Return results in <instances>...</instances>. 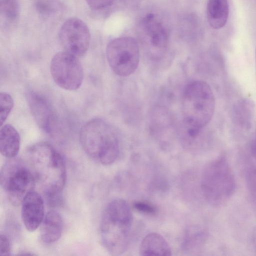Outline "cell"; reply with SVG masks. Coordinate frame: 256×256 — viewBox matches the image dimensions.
Returning <instances> with one entry per match:
<instances>
[{"instance_id": "603a6c76", "label": "cell", "mask_w": 256, "mask_h": 256, "mask_svg": "<svg viewBox=\"0 0 256 256\" xmlns=\"http://www.w3.org/2000/svg\"><path fill=\"white\" fill-rule=\"evenodd\" d=\"M88 6L94 10H99L111 4L114 0H85Z\"/></svg>"}, {"instance_id": "4fadbf2b", "label": "cell", "mask_w": 256, "mask_h": 256, "mask_svg": "<svg viewBox=\"0 0 256 256\" xmlns=\"http://www.w3.org/2000/svg\"><path fill=\"white\" fill-rule=\"evenodd\" d=\"M40 236L45 244H52L60 238L63 230V220L60 214L52 210L44 215L40 224Z\"/></svg>"}, {"instance_id": "cb8c5ba5", "label": "cell", "mask_w": 256, "mask_h": 256, "mask_svg": "<svg viewBox=\"0 0 256 256\" xmlns=\"http://www.w3.org/2000/svg\"><path fill=\"white\" fill-rule=\"evenodd\" d=\"M247 181L250 192L256 196V168L252 169L248 173Z\"/></svg>"}, {"instance_id": "6da1fadb", "label": "cell", "mask_w": 256, "mask_h": 256, "mask_svg": "<svg viewBox=\"0 0 256 256\" xmlns=\"http://www.w3.org/2000/svg\"><path fill=\"white\" fill-rule=\"evenodd\" d=\"M25 160L40 186L47 204L52 208L62 206L66 170L59 152L48 143L38 142L28 147Z\"/></svg>"}, {"instance_id": "ac0fdd59", "label": "cell", "mask_w": 256, "mask_h": 256, "mask_svg": "<svg viewBox=\"0 0 256 256\" xmlns=\"http://www.w3.org/2000/svg\"><path fill=\"white\" fill-rule=\"evenodd\" d=\"M206 238V234L204 231L191 228L185 236L182 248L185 252H193L202 246Z\"/></svg>"}, {"instance_id": "4316f807", "label": "cell", "mask_w": 256, "mask_h": 256, "mask_svg": "<svg viewBox=\"0 0 256 256\" xmlns=\"http://www.w3.org/2000/svg\"><path fill=\"white\" fill-rule=\"evenodd\" d=\"M255 56H256V48Z\"/></svg>"}, {"instance_id": "484cf974", "label": "cell", "mask_w": 256, "mask_h": 256, "mask_svg": "<svg viewBox=\"0 0 256 256\" xmlns=\"http://www.w3.org/2000/svg\"><path fill=\"white\" fill-rule=\"evenodd\" d=\"M254 152L256 154V135L255 136V138H254Z\"/></svg>"}, {"instance_id": "d6986e66", "label": "cell", "mask_w": 256, "mask_h": 256, "mask_svg": "<svg viewBox=\"0 0 256 256\" xmlns=\"http://www.w3.org/2000/svg\"><path fill=\"white\" fill-rule=\"evenodd\" d=\"M19 5L16 0H0V13L9 22H15L19 16Z\"/></svg>"}, {"instance_id": "44dd1931", "label": "cell", "mask_w": 256, "mask_h": 256, "mask_svg": "<svg viewBox=\"0 0 256 256\" xmlns=\"http://www.w3.org/2000/svg\"><path fill=\"white\" fill-rule=\"evenodd\" d=\"M134 206L138 211L145 214H154L156 212L154 206L144 202H136L134 204Z\"/></svg>"}, {"instance_id": "e0dca14e", "label": "cell", "mask_w": 256, "mask_h": 256, "mask_svg": "<svg viewBox=\"0 0 256 256\" xmlns=\"http://www.w3.org/2000/svg\"><path fill=\"white\" fill-rule=\"evenodd\" d=\"M254 114V105L252 102L246 98L240 100L232 108L234 122L242 130H249L252 126Z\"/></svg>"}, {"instance_id": "d4e9b609", "label": "cell", "mask_w": 256, "mask_h": 256, "mask_svg": "<svg viewBox=\"0 0 256 256\" xmlns=\"http://www.w3.org/2000/svg\"><path fill=\"white\" fill-rule=\"evenodd\" d=\"M50 3L45 0H38L36 2V6L39 12L42 14H48L52 10Z\"/></svg>"}, {"instance_id": "7a4b0ae2", "label": "cell", "mask_w": 256, "mask_h": 256, "mask_svg": "<svg viewBox=\"0 0 256 256\" xmlns=\"http://www.w3.org/2000/svg\"><path fill=\"white\" fill-rule=\"evenodd\" d=\"M215 98L210 86L194 80L185 87L182 97L183 122L188 135L196 137L210 121L215 110Z\"/></svg>"}, {"instance_id": "30bf717a", "label": "cell", "mask_w": 256, "mask_h": 256, "mask_svg": "<svg viewBox=\"0 0 256 256\" xmlns=\"http://www.w3.org/2000/svg\"><path fill=\"white\" fill-rule=\"evenodd\" d=\"M142 40L151 58H162L168 44V34L162 22L153 14H149L142 20L140 26Z\"/></svg>"}, {"instance_id": "8fae6325", "label": "cell", "mask_w": 256, "mask_h": 256, "mask_svg": "<svg viewBox=\"0 0 256 256\" xmlns=\"http://www.w3.org/2000/svg\"><path fill=\"white\" fill-rule=\"evenodd\" d=\"M26 98L38 126L45 132L51 133L56 126V117L50 103L42 96L32 90L26 92Z\"/></svg>"}, {"instance_id": "5bb4252c", "label": "cell", "mask_w": 256, "mask_h": 256, "mask_svg": "<svg viewBox=\"0 0 256 256\" xmlns=\"http://www.w3.org/2000/svg\"><path fill=\"white\" fill-rule=\"evenodd\" d=\"M140 252L141 256H171L172 250L168 244L159 234H148L142 241Z\"/></svg>"}, {"instance_id": "3957f363", "label": "cell", "mask_w": 256, "mask_h": 256, "mask_svg": "<svg viewBox=\"0 0 256 256\" xmlns=\"http://www.w3.org/2000/svg\"><path fill=\"white\" fill-rule=\"evenodd\" d=\"M132 220L130 208L123 199H114L105 208L100 223V237L102 246L112 255H120L126 250Z\"/></svg>"}, {"instance_id": "52a82bcc", "label": "cell", "mask_w": 256, "mask_h": 256, "mask_svg": "<svg viewBox=\"0 0 256 256\" xmlns=\"http://www.w3.org/2000/svg\"><path fill=\"white\" fill-rule=\"evenodd\" d=\"M106 55L112 70L121 76L134 72L140 61L138 43L130 36L120 37L110 41L106 47Z\"/></svg>"}, {"instance_id": "9a60e30c", "label": "cell", "mask_w": 256, "mask_h": 256, "mask_svg": "<svg viewBox=\"0 0 256 256\" xmlns=\"http://www.w3.org/2000/svg\"><path fill=\"white\" fill-rule=\"evenodd\" d=\"M20 147V136L10 124L2 126L0 130V152L8 158L16 157Z\"/></svg>"}, {"instance_id": "8992f818", "label": "cell", "mask_w": 256, "mask_h": 256, "mask_svg": "<svg viewBox=\"0 0 256 256\" xmlns=\"http://www.w3.org/2000/svg\"><path fill=\"white\" fill-rule=\"evenodd\" d=\"M0 181L10 203L21 204L26 196L34 190L35 176L25 160L8 158L0 170Z\"/></svg>"}, {"instance_id": "277c9868", "label": "cell", "mask_w": 256, "mask_h": 256, "mask_svg": "<svg viewBox=\"0 0 256 256\" xmlns=\"http://www.w3.org/2000/svg\"><path fill=\"white\" fill-rule=\"evenodd\" d=\"M80 142L86 154L104 165H109L116 160L119 142L116 132L108 122L100 118L86 123L80 132Z\"/></svg>"}, {"instance_id": "ffe728a7", "label": "cell", "mask_w": 256, "mask_h": 256, "mask_svg": "<svg viewBox=\"0 0 256 256\" xmlns=\"http://www.w3.org/2000/svg\"><path fill=\"white\" fill-rule=\"evenodd\" d=\"M14 106V100L11 96L6 92L0 94V122L1 126L7 118Z\"/></svg>"}, {"instance_id": "2e32d148", "label": "cell", "mask_w": 256, "mask_h": 256, "mask_svg": "<svg viewBox=\"0 0 256 256\" xmlns=\"http://www.w3.org/2000/svg\"><path fill=\"white\" fill-rule=\"evenodd\" d=\"M229 15L228 0H208L206 16L210 26L216 30L223 28L226 24Z\"/></svg>"}, {"instance_id": "9c48e42d", "label": "cell", "mask_w": 256, "mask_h": 256, "mask_svg": "<svg viewBox=\"0 0 256 256\" xmlns=\"http://www.w3.org/2000/svg\"><path fill=\"white\" fill-rule=\"evenodd\" d=\"M58 39L66 52L77 57L81 56L88 48L90 34L88 28L82 20L71 18L61 26Z\"/></svg>"}, {"instance_id": "7402d4cb", "label": "cell", "mask_w": 256, "mask_h": 256, "mask_svg": "<svg viewBox=\"0 0 256 256\" xmlns=\"http://www.w3.org/2000/svg\"><path fill=\"white\" fill-rule=\"evenodd\" d=\"M10 244L8 238L4 234L0 236V255L8 256L10 254Z\"/></svg>"}, {"instance_id": "5b68a950", "label": "cell", "mask_w": 256, "mask_h": 256, "mask_svg": "<svg viewBox=\"0 0 256 256\" xmlns=\"http://www.w3.org/2000/svg\"><path fill=\"white\" fill-rule=\"evenodd\" d=\"M201 188L206 200L214 206L224 204L234 192L235 178L224 156H218L206 166L202 174Z\"/></svg>"}, {"instance_id": "7c38bea8", "label": "cell", "mask_w": 256, "mask_h": 256, "mask_svg": "<svg viewBox=\"0 0 256 256\" xmlns=\"http://www.w3.org/2000/svg\"><path fill=\"white\" fill-rule=\"evenodd\" d=\"M21 204L24 224L28 230L34 232L40 226L44 216V200L33 190L26 196Z\"/></svg>"}, {"instance_id": "ba28073f", "label": "cell", "mask_w": 256, "mask_h": 256, "mask_svg": "<svg viewBox=\"0 0 256 256\" xmlns=\"http://www.w3.org/2000/svg\"><path fill=\"white\" fill-rule=\"evenodd\" d=\"M50 71L56 84L66 90H77L83 81L84 72L80 62L77 56L66 51L53 56Z\"/></svg>"}]
</instances>
